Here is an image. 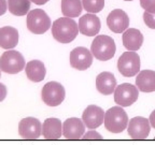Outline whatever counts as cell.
Wrapping results in <instances>:
<instances>
[{
    "label": "cell",
    "mask_w": 155,
    "mask_h": 145,
    "mask_svg": "<svg viewBox=\"0 0 155 145\" xmlns=\"http://www.w3.org/2000/svg\"><path fill=\"white\" fill-rule=\"evenodd\" d=\"M79 34V25L70 17H61L52 24L53 38L59 43H70Z\"/></svg>",
    "instance_id": "1"
},
{
    "label": "cell",
    "mask_w": 155,
    "mask_h": 145,
    "mask_svg": "<svg viewBox=\"0 0 155 145\" xmlns=\"http://www.w3.org/2000/svg\"><path fill=\"white\" fill-rule=\"evenodd\" d=\"M129 119L125 110L120 105L112 106L104 113V127L109 132L121 133L127 129Z\"/></svg>",
    "instance_id": "2"
},
{
    "label": "cell",
    "mask_w": 155,
    "mask_h": 145,
    "mask_svg": "<svg viewBox=\"0 0 155 145\" xmlns=\"http://www.w3.org/2000/svg\"><path fill=\"white\" fill-rule=\"evenodd\" d=\"M116 51V46L114 40L109 36H96L94 41L92 42L91 52L96 59L100 61L110 60L114 57Z\"/></svg>",
    "instance_id": "3"
},
{
    "label": "cell",
    "mask_w": 155,
    "mask_h": 145,
    "mask_svg": "<svg viewBox=\"0 0 155 145\" xmlns=\"http://www.w3.org/2000/svg\"><path fill=\"white\" fill-rule=\"evenodd\" d=\"M24 56L14 50H8L0 57V70L8 74H17L25 70Z\"/></svg>",
    "instance_id": "4"
},
{
    "label": "cell",
    "mask_w": 155,
    "mask_h": 145,
    "mask_svg": "<svg viewBox=\"0 0 155 145\" xmlns=\"http://www.w3.org/2000/svg\"><path fill=\"white\" fill-rule=\"evenodd\" d=\"M27 28L35 34H42L51 28L52 23L45 11L41 9H35L27 14Z\"/></svg>",
    "instance_id": "5"
},
{
    "label": "cell",
    "mask_w": 155,
    "mask_h": 145,
    "mask_svg": "<svg viewBox=\"0 0 155 145\" xmlns=\"http://www.w3.org/2000/svg\"><path fill=\"white\" fill-rule=\"evenodd\" d=\"M117 70L126 77L135 76L140 71V56L136 52H125L117 60Z\"/></svg>",
    "instance_id": "6"
},
{
    "label": "cell",
    "mask_w": 155,
    "mask_h": 145,
    "mask_svg": "<svg viewBox=\"0 0 155 145\" xmlns=\"http://www.w3.org/2000/svg\"><path fill=\"white\" fill-rule=\"evenodd\" d=\"M66 97L64 86L58 82H48L41 90V99L48 106H58L63 103Z\"/></svg>",
    "instance_id": "7"
},
{
    "label": "cell",
    "mask_w": 155,
    "mask_h": 145,
    "mask_svg": "<svg viewBox=\"0 0 155 145\" xmlns=\"http://www.w3.org/2000/svg\"><path fill=\"white\" fill-rule=\"evenodd\" d=\"M137 86L129 83H123V84L116 86L114 90V101L117 105L122 108L130 106L138 100L139 92Z\"/></svg>",
    "instance_id": "8"
},
{
    "label": "cell",
    "mask_w": 155,
    "mask_h": 145,
    "mask_svg": "<svg viewBox=\"0 0 155 145\" xmlns=\"http://www.w3.org/2000/svg\"><path fill=\"white\" fill-rule=\"evenodd\" d=\"M18 134L25 140H36L42 134V124L35 117L23 118L18 123Z\"/></svg>",
    "instance_id": "9"
},
{
    "label": "cell",
    "mask_w": 155,
    "mask_h": 145,
    "mask_svg": "<svg viewBox=\"0 0 155 145\" xmlns=\"http://www.w3.org/2000/svg\"><path fill=\"white\" fill-rule=\"evenodd\" d=\"M93 54L86 47L78 46L70 52V66L79 71H85L92 66Z\"/></svg>",
    "instance_id": "10"
},
{
    "label": "cell",
    "mask_w": 155,
    "mask_h": 145,
    "mask_svg": "<svg viewBox=\"0 0 155 145\" xmlns=\"http://www.w3.org/2000/svg\"><path fill=\"white\" fill-rule=\"evenodd\" d=\"M151 124L150 121L142 116H136L129 121L127 126V132L131 139L143 140L147 139L150 134Z\"/></svg>",
    "instance_id": "11"
},
{
    "label": "cell",
    "mask_w": 155,
    "mask_h": 145,
    "mask_svg": "<svg viewBox=\"0 0 155 145\" xmlns=\"http://www.w3.org/2000/svg\"><path fill=\"white\" fill-rule=\"evenodd\" d=\"M107 25L111 31L115 34H121L128 29L129 17L125 11L121 9H115L111 11L107 17Z\"/></svg>",
    "instance_id": "12"
},
{
    "label": "cell",
    "mask_w": 155,
    "mask_h": 145,
    "mask_svg": "<svg viewBox=\"0 0 155 145\" xmlns=\"http://www.w3.org/2000/svg\"><path fill=\"white\" fill-rule=\"evenodd\" d=\"M104 113L106 112H104V110L100 106L91 104L83 112L82 121L87 129H91V130L97 129L104 124Z\"/></svg>",
    "instance_id": "13"
},
{
    "label": "cell",
    "mask_w": 155,
    "mask_h": 145,
    "mask_svg": "<svg viewBox=\"0 0 155 145\" xmlns=\"http://www.w3.org/2000/svg\"><path fill=\"white\" fill-rule=\"evenodd\" d=\"M86 126L84 125L82 119L78 117H70L66 119L63 124V135L68 140H79L82 139L85 133Z\"/></svg>",
    "instance_id": "14"
},
{
    "label": "cell",
    "mask_w": 155,
    "mask_h": 145,
    "mask_svg": "<svg viewBox=\"0 0 155 145\" xmlns=\"http://www.w3.org/2000/svg\"><path fill=\"white\" fill-rule=\"evenodd\" d=\"M100 19L96 14H88L83 15L79 19V31L82 34L87 37H95L100 31Z\"/></svg>",
    "instance_id": "15"
},
{
    "label": "cell",
    "mask_w": 155,
    "mask_h": 145,
    "mask_svg": "<svg viewBox=\"0 0 155 145\" xmlns=\"http://www.w3.org/2000/svg\"><path fill=\"white\" fill-rule=\"evenodd\" d=\"M96 88L104 96H109V95L114 94V90L116 88V79L113 73L104 71L97 75Z\"/></svg>",
    "instance_id": "16"
},
{
    "label": "cell",
    "mask_w": 155,
    "mask_h": 145,
    "mask_svg": "<svg viewBox=\"0 0 155 145\" xmlns=\"http://www.w3.org/2000/svg\"><path fill=\"white\" fill-rule=\"evenodd\" d=\"M42 135L46 140H58L63 135V124L58 118L50 117L43 121Z\"/></svg>",
    "instance_id": "17"
},
{
    "label": "cell",
    "mask_w": 155,
    "mask_h": 145,
    "mask_svg": "<svg viewBox=\"0 0 155 145\" xmlns=\"http://www.w3.org/2000/svg\"><path fill=\"white\" fill-rule=\"evenodd\" d=\"M123 45L127 51L136 52L142 46L143 34L136 28H129L123 32Z\"/></svg>",
    "instance_id": "18"
},
{
    "label": "cell",
    "mask_w": 155,
    "mask_h": 145,
    "mask_svg": "<svg viewBox=\"0 0 155 145\" xmlns=\"http://www.w3.org/2000/svg\"><path fill=\"white\" fill-rule=\"evenodd\" d=\"M25 72H26V76L28 77L29 81L39 83L44 80L46 74V69L41 60L35 59V60H30L26 63Z\"/></svg>",
    "instance_id": "19"
},
{
    "label": "cell",
    "mask_w": 155,
    "mask_h": 145,
    "mask_svg": "<svg viewBox=\"0 0 155 145\" xmlns=\"http://www.w3.org/2000/svg\"><path fill=\"white\" fill-rule=\"evenodd\" d=\"M136 86L142 92H155V71H140L136 77Z\"/></svg>",
    "instance_id": "20"
},
{
    "label": "cell",
    "mask_w": 155,
    "mask_h": 145,
    "mask_svg": "<svg viewBox=\"0 0 155 145\" xmlns=\"http://www.w3.org/2000/svg\"><path fill=\"white\" fill-rule=\"evenodd\" d=\"M18 43V31L11 26L0 28V47L3 50H12Z\"/></svg>",
    "instance_id": "21"
},
{
    "label": "cell",
    "mask_w": 155,
    "mask_h": 145,
    "mask_svg": "<svg viewBox=\"0 0 155 145\" xmlns=\"http://www.w3.org/2000/svg\"><path fill=\"white\" fill-rule=\"evenodd\" d=\"M81 0H61V13L65 17H78L82 13Z\"/></svg>",
    "instance_id": "22"
},
{
    "label": "cell",
    "mask_w": 155,
    "mask_h": 145,
    "mask_svg": "<svg viewBox=\"0 0 155 145\" xmlns=\"http://www.w3.org/2000/svg\"><path fill=\"white\" fill-rule=\"evenodd\" d=\"M8 9L15 16H24L29 12L30 0H8Z\"/></svg>",
    "instance_id": "23"
},
{
    "label": "cell",
    "mask_w": 155,
    "mask_h": 145,
    "mask_svg": "<svg viewBox=\"0 0 155 145\" xmlns=\"http://www.w3.org/2000/svg\"><path fill=\"white\" fill-rule=\"evenodd\" d=\"M83 9L88 13L96 14L104 7V0H82Z\"/></svg>",
    "instance_id": "24"
},
{
    "label": "cell",
    "mask_w": 155,
    "mask_h": 145,
    "mask_svg": "<svg viewBox=\"0 0 155 145\" xmlns=\"http://www.w3.org/2000/svg\"><path fill=\"white\" fill-rule=\"evenodd\" d=\"M143 21L144 24L151 29H155V13H150L144 11L143 13Z\"/></svg>",
    "instance_id": "25"
},
{
    "label": "cell",
    "mask_w": 155,
    "mask_h": 145,
    "mask_svg": "<svg viewBox=\"0 0 155 145\" xmlns=\"http://www.w3.org/2000/svg\"><path fill=\"white\" fill-rule=\"evenodd\" d=\"M140 5L147 12L155 13V0H140Z\"/></svg>",
    "instance_id": "26"
},
{
    "label": "cell",
    "mask_w": 155,
    "mask_h": 145,
    "mask_svg": "<svg viewBox=\"0 0 155 145\" xmlns=\"http://www.w3.org/2000/svg\"><path fill=\"white\" fill-rule=\"evenodd\" d=\"M82 139H84V140H101L102 137H101V134L98 133L97 131L90 130L83 134Z\"/></svg>",
    "instance_id": "27"
},
{
    "label": "cell",
    "mask_w": 155,
    "mask_h": 145,
    "mask_svg": "<svg viewBox=\"0 0 155 145\" xmlns=\"http://www.w3.org/2000/svg\"><path fill=\"white\" fill-rule=\"evenodd\" d=\"M7 87L2 84V83H0V102L3 101L5 99V97H7Z\"/></svg>",
    "instance_id": "28"
},
{
    "label": "cell",
    "mask_w": 155,
    "mask_h": 145,
    "mask_svg": "<svg viewBox=\"0 0 155 145\" xmlns=\"http://www.w3.org/2000/svg\"><path fill=\"white\" fill-rule=\"evenodd\" d=\"M8 10V1L7 0H0V16L3 15Z\"/></svg>",
    "instance_id": "29"
},
{
    "label": "cell",
    "mask_w": 155,
    "mask_h": 145,
    "mask_svg": "<svg viewBox=\"0 0 155 145\" xmlns=\"http://www.w3.org/2000/svg\"><path fill=\"white\" fill-rule=\"evenodd\" d=\"M149 121H150V124H151V127L155 129V110L151 113L150 117H149Z\"/></svg>",
    "instance_id": "30"
},
{
    "label": "cell",
    "mask_w": 155,
    "mask_h": 145,
    "mask_svg": "<svg viewBox=\"0 0 155 145\" xmlns=\"http://www.w3.org/2000/svg\"><path fill=\"white\" fill-rule=\"evenodd\" d=\"M30 1H32V2L36 3V5H45L48 0H30Z\"/></svg>",
    "instance_id": "31"
},
{
    "label": "cell",
    "mask_w": 155,
    "mask_h": 145,
    "mask_svg": "<svg viewBox=\"0 0 155 145\" xmlns=\"http://www.w3.org/2000/svg\"><path fill=\"white\" fill-rule=\"evenodd\" d=\"M0 79H1V70H0Z\"/></svg>",
    "instance_id": "32"
},
{
    "label": "cell",
    "mask_w": 155,
    "mask_h": 145,
    "mask_svg": "<svg viewBox=\"0 0 155 145\" xmlns=\"http://www.w3.org/2000/svg\"><path fill=\"white\" fill-rule=\"evenodd\" d=\"M125 1H133V0H125Z\"/></svg>",
    "instance_id": "33"
},
{
    "label": "cell",
    "mask_w": 155,
    "mask_h": 145,
    "mask_svg": "<svg viewBox=\"0 0 155 145\" xmlns=\"http://www.w3.org/2000/svg\"><path fill=\"white\" fill-rule=\"evenodd\" d=\"M154 139H155V137H154Z\"/></svg>",
    "instance_id": "34"
}]
</instances>
